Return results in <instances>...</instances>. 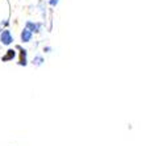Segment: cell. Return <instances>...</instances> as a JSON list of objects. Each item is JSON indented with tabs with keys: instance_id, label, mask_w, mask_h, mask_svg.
<instances>
[{
	"instance_id": "obj_2",
	"label": "cell",
	"mask_w": 146,
	"mask_h": 146,
	"mask_svg": "<svg viewBox=\"0 0 146 146\" xmlns=\"http://www.w3.org/2000/svg\"><path fill=\"white\" fill-rule=\"evenodd\" d=\"M40 28H41V24H38V23H32V21H28L27 23V29L31 31L32 33H33V32H38Z\"/></svg>"
},
{
	"instance_id": "obj_5",
	"label": "cell",
	"mask_w": 146,
	"mask_h": 146,
	"mask_svg": "<svg viewBox=\"0 0 146 146\" xmlns=\"http://www.w3.org/2000/svg\"><path fill=\"white\" fill-rule=\"evenodd\" d=\"M15 55H16V51L13 50V49H9V50L7 51V55H4L3 57V61L7 62V61H11V59H13Z\"/></svg>"
},
{
	"instance_id": "obj_7",
	"label": "cell",
	"mask_w": 146,
	"mask_h": 146,
	"mask_svg": "<svg viewBox=\"0 0 146 146\" xmlns=\"http://www.w3.org/2000/svg\"><path fill=\"white\" fill-rule=\"evenodd\" d=\"M57 3H58V0H50V4H51V5H55Z\"/></svg>"
},
{
	"instance_id": "obj_6",
	"label": "cell",
	"mask_w": 146,
	"mask_h": 146,
	"mask_svg": "<svg viewBox=\"0 0 146 146\" xmlns=\"http://www.w3.org/2000/svg\"><path fill=\"white\" fill-rule=\"evenodd\" d=\"M44 62V59L41 57H34V59H33V63H36V65H41Z\"/></svg>"
},
{
	"instance_id": "obj_3",
	"label": "cell",
	"mask_w": 146,
	"mask_h": 146,
	"mask_svg": "<svg viewBox=\"0 0 146 146\" xmlns=\"http://www.w3.org/2000/svg\"><path fill=\"white\" fill-rule=\"evenodd\" d=\"M31 40H32V32L28 31L27 28H25L24 31L21 32V41L23 42H29Z\"/></svg>"
},
{
	"instance_id": "obj_1",
	"label": "cell",
	"mask_w": 146,
	"mask_h": 146,
	"mask_svg": "<svg viewBox=\"0 0 146 146\" xmlns=\"http://www.w3.org/2000/svg\"><path fill=\"white\" fill-rule=\"evenodd\" d=\"M0 41H1V44L3 45H11L13 42V37H12V34H11L9 31H3L1 34H0Z\"/></svg>"
},
{
	"instance_id": "obj_4",
	"label": "cell",
	"mask_w": 146,
	"mask_h": 146,
	"mask_svg": "<svg viewBox=\"0 0 146 146\" xmlns=\"http://www.w3.org/2000/svg\"><path fill=\"white\" fill-rule=\"evenodd\" d=\"M17 49H20L21 50V59H20V62H19V65L25 66L27 65V50H25V49H21L20 46H17Z\"/></svg>"
}]
</instances>
